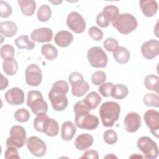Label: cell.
<instances>
[{
	"label": "cell",
	"instance_id": "d590c367",
	"mask_svg": "<svg viewBox=\"0 0 159 159\" xmlns=\"http://www.w3.org/2000/svg\"><path fill=\"white\" fill-rule=\"evenodd\" d=\"M15 50L12 46L9 44H6L1 48V57L5 60L14 58Z\"/></svg>",
	"mask_w": 159,
	"mask_h": 159
},
{
	"label": "cell",
	"instance_id": "44dd1931",
	"mask_svg": "<svg viewBox=\"0 0 159 159\" xmlns=\"http://www.w3.org/2000/svg\"><path fill=\"white\" fill-rule=\"evenodd\" d=\"M76 127L71 121H66L62 124L61 129V137L66 141L71 140L76 134Z\"/></svg>",
	"mask_w": 159,
	"mask_h": 159
},
{
	"label": "cell",
	"instance_id": "d4e9b609",
	"mask_svg": "<svg viewBox=\"0 0 159 159\" xmlns=\"http://www.w3.org/2000/svg\"><path fill=\"white\" fill-rule=\"evenodd\" d=\"M113 57L116 61L119 64L127 63L130 59L129 51L124 47H119L114 52Z\"/></svg>",
	"mask_w": 159,
	"mask_h": 159
},
{
	"label": "cell",
	"instance_id": "60d3db41",
	"mask_svg": "<svg viewBox=\"0 0 159 159\" xmlns=\"http://www.w3.org/2000/svg\"><path fill=\"white\" fill-rule=\"evenodd\" d=\"M12 7L9 3L0 1V16L2 18H7L12 14Z\"/></svg>",
	"mask_w": 159,
	"mask_h": 159
},
{
	"label": "cell",
	"instance_id": "c3c4849f",
	"mask_svg": "<svg viewBox=\"0 0 159 159\" xmlns=\"http://www.w3.org/2000/svg\"><path fill=\"white\" fill-rule=\"evenodd\" d=\"M108 157H109V158H111V157H112V158H117L116 156H114V155H113L112 153L109 155H107V156H106L104 158H108Z\"/></svg>",
	"mask_w": 159,
	"mask_h": 159
},
{
	"label": "cell",
	"instance_id": "9a60e30c",
	"mask_svg": "<svg viewBox=\"0 0 159 159\" xmlns=\"http://www.w3.org/2000/svg\"><path fill=\"white\" fill-rule=\"evenodd\" d=\"M6 102L12 106H18L24 102V92L19 88L14 87L9 89L4 95Z\"/></svg>",
	"mask_w": 159,
	"mask_h": 159
},
{
	"label": "cell",
	"instance_id": "b9f144b4",
	"mask_svg": "<svg viewBox=\"0 0 159 159\" xmlns=\"http://www.w3.org/2000/svg\"><path fill=\"white\" fill-rule=\"evenodd\" d=\"M114 85V84L112 83H105L99 87L98 91L102 96L110 97L111 96V91Z\"/></svg>",
	"mask_w": 159,
	"mask_h": 159
},
{
	"label": "cell",
	"instance_id": "9c48e42d",
	"mask_svg": "<svg viewBox=\"0 0 159 159\" xmlns=\"http://www.w3.org/2000/svg\"><path fill=\"white\" fill-rule=\"evenodd\" d=\"M27 140L26 132L20 125H14L10 130V136L6 140V146H13L17 148H22Z\"/></svg>",
	"mask_w": 159,
	"mask_h": 159
},
{
	"label": "cell",
	"instance_id": "f1b7e54d",
	"mask_svg": "<svg viewBox=\"0 0 159 159\" xmlns=\"http://www.w3.org/2000/svg\"><path fill=\"white\" fill-rule=\"evenodd\" d=\"M41 52L43 56L48 60L52 61L58 56V50L52 44L47 43L41 48Z\"/></svg>",
	"mask_w": 159,
	"mask_h": 159
},
{
	"label": "cell",
	"instance_id": "8992f818",
	"mask_svg": "<svg viewBox=\"0 0 159 159\" xmlns=\"http://www.w3.org/2000/svg\"><path fill=\"white\" fill-rule=\"evenodd\" d=\"M68 81L71 86V93L76 97H82L89 89V84L79 72L71 73L68 76Z\"/></svg>",
	"mask_w": 159,
	"mask_h": 159
},
{
	"label": "cell",
	"instance_id": "277c9868",
	"mask_svg": "<svg viewBox=\"0 0 159 159\" xmlns=\"http://www.w3.org/2000/svg\"><path fill=\"white\" fill-rule=\"evenodd\" d=\"M112 26L116 28L118 32L124 35H127L135 30L137 27V20L132 14L129 13H123L112 22Z\"/></svg>",
	"mask_w": 159,
	"mask_h": 159
},
{
	"label": "cell",
	"instance_id": "bcb514c9",
	"mask_svg": "<svg viewBox=\"0 0 159 159\" xmlns=\"http://www.w3.org/2000/svg\"><path fill=\"white\" fill-rule=\"evenodd\" d=\"M99 155L98 152L94 150H89L86 151L81 158H92V159H98Z\"/></svg>",
	"mask_w": 159,
	"mask_h": 159
},
{
	"label": "cell",
	"instance_id": "7c38bea8",
	"mask_svg": "<svg viewBox=\"0 0 159 159\" xmlns=\"http://www.w3.org/2000/svg\"><path fill=\"white\" fill-rule=\"evenodd\" d=\"M26 83L31 86H39L42 80V73L40 67L34 63L29 65L25 70Z\"/></svg>",
	"mask_w": 159,
	"mask_h": 159
},
{
	"label": "cell",
	"instance_id": "8fae6325",
	"mask_svg": "<svg viewBox=\"0 0 159 159\" xmlns=\"http://www.w3.org/2000/svg\"><path fill=\"white\" fill-rule=\"evenodd\" d=\"M27 147L29 151L36 157L44 156L47 152L45 143L40 138L32 136L27 140Z\"/></svg>",
	"mask_w": 159,
	"mask_h": 159
},
{
	"label": "cell",
	"instance_id": "30bf717a",
	"mask_svg": "<svg viewBox=\"0 0 159 159\" xmlns=\"http://www.w3.org/2000/svg\"><path fill=\"white\" fill-rule=\"evenodd\" d=\"M68 27L76 34H81L86 29V22L81 15L77 12H71L66 19Z\"/></svg>",
	"mask_w": 159,
	"mask_h": 159
},
{
	"label": "cell",
	"instance_id": "603a6c76",
	"mask_svg": "<svg viewBox=\"0 0 159 159\" xmlns=\"http://www.w3.org/2000/svg\"><path fill=\"white\" fill-rule=\"evenodd\" d=\"M59 132V126L57 122L52 119L48 118L43 126V132L49 137L56 136Z\"/></svg>",
	"mask_w": 159,
	"mask_h": 159
},
{
	"label": "cell",
	"instance_id": "ba28073f",
	"mask_svg": "<svg viewBox=\"0 0 159 159\" xmlns=\"http://www.w3.org/2000/svg\"><path fill=\"white\" fill-rule=\"evenodd\" d=\"M87 58L90 65L96 68L106 67L108 60L106 52L99 47L89 48L87 53Z\"/></svg>",
	"mask_w": 159,
	"mask_h": 159
},
{
	"label": "cell",
	"instance_id": "ab89813d",
	"mask_svg": "<svg viewBox=\"0 0 159 159\" xmlns=\"http://www.w3.org/2000/svg\"><path fill=\"white\" fill-rule=\"evenodd\" d=\"M103 47L107 51L114 52L119 47V43L114 38H107L104 41Z\"/></svg>",
	"mask_w": 159,
	"mask_h": 159
},
{
	"label": "cell",
	"instance_id": "5bb4252c",
	"mask_svg": "<svg viewBox=\"0 0 159 159\" xmlns=\"http://www.w3.org/2000/svg\"><path fill=\"white\" fill-rule=\"evenodd\" d=\"M141 53L147 60H152L156 57L159 53L158 40L151 39L144 42L141 46Z\"/></svg>",
	"mask_w": 159,
	"mask_h": 159
},
{
	"label": "cell",
	"instance_id": "1f68e13d",
	"mask_svg": "<svg viewBox=\"0 0 159 159\" xmlns=\"http://www.w3.org/2000/svg\"><path fill=\"white\" fill-rule=\"evenodd\" d=\"M143 83L147 89L155 91L157 94H158L159 78L157 75L153 74L147 75L144 80Z\"/></svg>",
	"mask_w": 159,
	"mask_h": 159
},
{
	"label": "cell",
	"instance_id": "ffe728a7",
	"mask_svg": "<svg viewBox=\"0 0 159 159\" xmlns=\"http://www.w3.org/2000/svg\"><path fill=\"white\" fill-rule=\"evenodd\" d=\"M93 141V137L90 134H81L76 138L75 145L79 150H85L92 145Z\"/></svg>",
	"mask_w": 159,
	"mask_h": 159
},
{
	"label": "cell",
	"instance_id": "f35d334b",
	"mask_svg": "<svg viewBox=\"0 0 159 159\" xmlns=\"http://www.w3.org/2000/svg\"><path fill=\"white\" fill-rule=\"evenodd\" d=\"M103 139L107 144L112 145L114 144L117 140V134L113 130H107L104 133Z\"/></svg>",
	"mask_w": 159,
	"mask_h": 159
},
{
	"label": "cell",
	"instance_id": "7bdbcfd3",
	"mask_svg": "<svg viewBox=\"0 0 159 159\" xmlns=\"http://www.w3.org/2000/svg\"><path fill=\"white\" fill-rule=\"evenodd\" d=\"M88 34L89 36L96 41H100L103 37L102 31L96 26L91 27L88 30Z\"/></svg>",
	"mask_w": 159,
	"mask_h": 159
},
{
	"label": "cell",
	"instance_id": "83f0119b",
	"mask_svg": "<svg viewBox=\"0 0 159 159\" xmlns=\"http://www.w3.org/2000/svg\"><path fill=\"white\" fill-rule=\"evenodd\" d=\"M2 69L6 75L13 76L17 73L18 70L17 62L14 58L5 60L2 63Z\"/></svg>",
	"mask_w": 159,
	"mask_h": 159
},
{
	"label": "cell",
	"instance_id": "5b68a950",
	"mask_svg": "<svg viewBox=\"0 0 159 159\" xmlns=\"http://www.w3.org/2000/svg\"><path fill=\"white\" fill-rule=\"evenodd\" d=\"M27 105L35 115L46 114L48 111L47 104L39 91L32 90L28 93Z\"/></svg>",
	"mask_w": 159,
	"mask_h": 159
},
{
	"label": "cell",
	"instance_id": "e575fe53",
	"mask_svg": "<svg viewBox=\"0 0 159 159\" xmlns=\"http://www.w3.org/2000/svg\"><path fill=\"white\" fill-rule=\"evenodd\" d=\"M48 118L46 114H40L37 115L34 120V127L36 130L40 132H43V129L45 121Z\"/></svg>",
	"mask_w": 159,
	"mask_h": 159
},
{
	"label": "cell",
	"instance_id": "d6a6232c",
	"mask_svg": "<svg viewBox=\"0 0 159 159\" xmlns=\"http://www.w3.org/2000/svg\"><path fill=\"white\" fill-rule=\"evenodd\" d=\"M52 15V10L50 6L47 4H43L39 8L37 13L38 19L43 22L48 21Z\"/></svg>",
	"mask_w": 159,
	"mask_h": 159
},
{
	"label": "cell",
	"instance_id": "484cf974",
	"mask_svg": "<svg viewBox=\"0 0 159 159\" xmlns=\"http://www.w3.org/2000/svg\"><path fill=\"white\" fill-rule=\"evenodd\" d=\"M15 45L19 49H27V50H32L35 47V43L30 40V38L28 35H22L14 40Z\"/></svg>",
	"mask_w": 159,
	"mask_h": 159
},
{
	"label": "cell",
	"instance_id": "6da1fadb",
	"mask_svg": "<svg viewBox=\"0 0 159 159\" xmlns=\"http://www.w3.org/2000/svg\"><path fill=\"white\" fill-rule=\"evenodd\" d=\"M76 125L80 129L94 130L98 126L99 119L89 114L91 110L84 100L77 102L74 106Z\"/></svg>",
	"mask_w": 159,
	"mask_h": 159
},
{
	"label": "cell",
	"instance_id": "f6af8a7d",
	"mask_svg": "<svg viewBox=\"0 0 159 159\" xmlns=\"http://www.w3.org/2000/svg\"><path fill=\"white\" fill-rule=\"evenodd\" d=\"M96 23L97 24L102 27V28H106L107 27H108L110 22L107 21L102 16V13H99L98 14L97 17H96Z\"/></svg>",
	"mask_w": 159,
	"mask_h": 159
},
{
	"label": "cell",
	"instance_id": "681fc988",
	"mask_svg": "<svg viewBox=\"0 0 159 159\" xmlns=\"http://www.w3.org/2000/svg\"><path fill=\"white\" fill-rule=\"evenodd\" d=\"M50 2H52V3H53V4H60V3H61V2H62V1H55V2H53V1H50Z\"/></svg>",
	"mask_w": 159,
	"mask_h": 159
},
{
	"label": "cell",
	"instance_id": "e0dca14e",
	"mask_svg": "<svg viewBox=\"0 0 159 159\" xmlns=\"http://www.w3.org/2000/svg\"><path fill=\"white\" fill-rule=\"evenodd\" d=\"M53 37V31L48 27H42L34 30L30 34V38L35 42L39 43L51 41Z\"/></svg>",
	"mask_w": 159,
	"mask_h": 159
},
{
	"label": "cell",
	"instance_id": "8d00e7d4",
	"mask_svg": "<svg viewBox=\"0 0 159 159\" xmlns=\"http://www.w3.org/2000/svg\"><path fill=\"white\" fill-rule=\"evenodd\" d=\"M14 117L19 122H25L29 120L30 114L26 109L20 108L14 112Z\"/></svg>",
	"mask_w": 159,
	"mask_h": 159
},
{
	"label": "cell",
	"instance_id": "ee69618b",
	"mask_svg": "<svg viewBox=\"0 0 159 159\" xmlns=\"http://www.w3.org/2000/svg\"><path fill=\"white\" fill-rule=\"evenodd\" d=\"M4 158L6 159H11V158H20L19 156L17 148L13 146L7 147V149L5 152Z\"/></svg>",
	"mask_w": 159,
	"mask_h": 159
},
{
	"label": "cell",
	"instance_id": "74e56055",
	"mask_svg": "<svg viewBox=\"0 0 159 159\" xmlns=\"http://www.w3.org/2000/svg\"><path fill=\"white\" fill-rule=\"evenodd\" d=\"M106 80V75L102 71H96L91 75V81L96 85L99 86L102 84Z\"/></svg>",
	"mask_w": 159,
	"mask_h": 159
},
{
	"label": "cell",
	"instance_id": "52a82bcc",
	"mask_svg": "<svg viewBox=\"0 0 159 159\" xmlns=\"http://www.w3.org/2000/svg\"><path fill=\"white\" fill-rule=\"evenodd\" d=\"M139 149L143 153L144 157L148 159H155L158 155V146L151 138L143 136L139 138L137 142Z\"/></svg>",
	"mask_w": 159,
	"mask_h": 159
},
{
	"label": "cell",
	"instance_id": "d6986e66",
	"mask_svg": "<svg viewBox=\"0 0 159 159\" xmlns=\"http://www.w3.org/2000/svg\"><path fill=\"white\" fill-rule=\"evenodd\" d=\"M73 40V34L66 30L58 32L54 37L55 43L60 47H66L71 44Z\"/></svg>",
	"mask_w": 159,
	"mask_h": 159
},
{
	"label": "cell",
	"instance_id": "2e32d148",
	"mask_svg": "<svg viewBox=\"0 0 159 159\" xmlns=\"http://www.w3.org/2000/svg\"><path fill=\"white\" fill-rule=\"evenodd\" d=\"M141 125V118L140 115L135 112H130L127 114L124 120L125 129L130 133L138 130Z\"/></svg>",
	"mask_w": 159,
	"mask_h": 159
},
{
	"label": "cell",
	"instance_id": "ac0fdd59",
	"mask_svg": "<svg viewBox=\"0 0 159 159\" xmlns=\"http://www.w3.org/2000/svg\"><path fill=\"white\" fill-rule=\"evenodd\" d=\"M139 4L142 13L147 17H153L157 12L158 5L156 1H140Z\"/></svg>",
	"mask_w": 159,
	"mask_h": 159
},
{
	"label": "cell",
	"instance_id": "4316f807",
	"mask_svg": "<svg viewBox=\"0 0 159 159\" xmlns=\"http://www.w3.org/2000/svg\"><path fill=\"white\" fill-rule=\"evenodd\" d=\"M103 17L109 22L114 21L119 15V11L114 5H108L104 7L101 12Z\"/></svg>",
	"mask_w": 159,
	"mask_h": 159
},
{
	"label": "cell",
	"instance_id": "3957f363",
	"mask_svg": "<svg viewBox=\"0 0 159 159\" xmlns=\"http://www.w3.org/2000/svg\"><path fill=\"white\" fill-rule=\"evenodd\" d=\"M120 107L114 101L104 102L100 107L99 113L104 127H111L114 125L119 117Z\"/></svg>",
	"mask_w": 159,
	"mask_h": 159
},
{
	"label": "cell",
	"instance_id": "4fadbf2b",
	"mask_svg": "<svg viewBox=\"0 0 159 159\" xmlns=\"http://www.w3.org/2000/svg\"><path fill=\"white\" fill-rule=\"evenodd\" d=\"M143 119L150 132L158 139L159 134V112L156 110L149 109L145 112Z\"/></svg>",
	"mask_w": 159,
	"mask_h": 159
},
{
	"label": "cell",
	"instance_id": "7a4b0ae2",
	"mask_svg": "<svg viewBox=\"0 0 159 159\" xmlns=\"http://www.w3.org/2000/svg\"><path fill=\"white\" fill-rule=\"evenodd\" d=\"M68 91V84L63 80L55 81L49 93L48 99L55 111H62L68 106V99L66 94Z\"/></svg>",
	"mask_w": 159,
	"mask_h": 159
},
{
	"label": "cell",
	"instance_id": "7dc6e473",
	"mask_svg": "<svg viewBox=\"0 0 159 159\" xmlns=\"http://www.w3.org/2000/svg\"><path fill=\"white\" fill-rule=\"evenodd\" d=\"M1 75V90L2 91L3 89H4L5 88H6L8 86V80L6 77L2 75V74H0Z\"/></svg>",
	"mask_w": 159,
	"mask_h": 159
},
{
	"label": "cell",
	"instance_id": "7402d4cb",
	"mask_svg": "<svg viewBox=\"0 0 159 159\" xmlns=\"http://www.w3.org/2000/svg\"><path fill=\"white\" fill-rule=\"evenodd\" d=\"M17 31V26L12 21H2L0 23V32L6 37H13Z\"/></svg>",
	"mask_w": 159,
	"mask_h": 159
},
{
	"label": "cell",
	"instance_id": "836d02e7",
	"mask_svg": "<svg viewBox=\"0 0 159 159\" xmlns=\"http://www.w3.org/2000/svg\"><path fill=\"white\" fill-rule=\"evenodd\" d=\"M143 103L147 106L159 107V96L154 93H147L143 96Z\"/></svg>",
	"mask_w": 159,
	"mask_h": 159
},
{
	"label": "cell",
	"instance_id": "f546056e",
	"mask_svg": "<svg viewBox=\"0 0 159 159\" xmlns=\"http://www.w3.org/2000/svg\"><path fill=\"white\" fill-rule=\"evenodd\" d=\"M129 93L127 87L123 84H117L114 85L112 91L111 96L116 99H122L125 98Z\"/></svg>",
	"mask_w": 159,
	"mask_h": 159
},
{
	"label": "cell",
	"instance_id": "cb8c5ba5",
	"mask_svg": "<svg viewBox=\"0 0 159 159\" xmlns=\"http://www.w3.org/2000/svg\"><path fill=\"white\" fill-rule=\"evenodd\" d=\"M21 12L26 16H32L36 9V3L33 0H19Z\"/></svg>",
	"mask_w": 159,
	"mask_h": 159
},
{
	"label": "cell",
	"instance_id": "4dcf8cb0",
	"mask_svg": "<svg viewBox=\"0 0 159 159\" xmlns=\"http://www.w3.org/2000/svg\"><path fill=\"white\" fill-rule=\"evenodd\" d=\"M101 97L96 91H92L86 96L83 99L91 110L96 109L101 102Z\"/></svg>",
	"mask_w": 159,
	"mask_h": 159
}]
</instances>
